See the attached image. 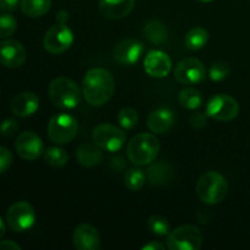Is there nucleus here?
Masks as SVG:
<instances>
[{
	"label": "nucleus",
	"mask_w": 250,
	"mask_h": 250,
	"mask_svg": "<svg viewBox=\"0 0 250 250\" xmlns=\"http://www.w3.org/2000/svg\"><path fill=\"white\" fill-rule=\"evenodd\" d=\"M93 143L103 150L115 153L126 143V133L120 127L110 124H100L93 129Z\"/></svg>",
	"instance_id": "7"
},
{
	"label": "nucleus",
	"mask_w": 250,
	"mask_h": 250,
	"mask_svg": "<svg viewBox=\"0 0 250 250\" xmlns=\"http://www.w3.org/2000/svg\"><path fill=\"white\" fill-rule=\"evenodd\" d=\"M117 122L124 129H132L138 122V112L133 107H124L117 115Z\"/></svg>",
	"instance_id": "29"
},
{
	"label": "nucleus",
	"mask_w": 250,
	"mask_h": 250,
	"mask_svg": "<svg viewBox=\"0 0 250 250\" xmlns=\"http://www.w3.org/2000/svg\"><path fill=\"white\" fill-rule=\"evenodd\" d=\"M103 149L99 148L97 144L93 143H82L77 148L76 156L78 163L84 167H94L99 165L103 160Z\"/></svg>",
	"instance_id": "20"
},
{
	"label": "nucleus",
	"mask_w": 250,
	"mask_h": 250,
	"mask_svg": "<svg viewBox=\"0 0 250 250\" xmlns=\"http://www.w3.org/2000/svg\"><path fill=\"white\" fill-rule=\"evenodd\" d=\"M17 29V21L12 15H0V38H7L12 36Z\"/></svg>",
	"instance_id": "31"
},
{
	"label": "nucleus",
	"mask_w": 250,
	"mask_h": 250,
	"mask_svg": "<svg viewBox=\"0 0 250 250\" xmlns=\"http://www.w3.org/2000/svg\"><path fill=\"white\" fill-rule=\"evenodd\" d=\"M16 153L23 160L33 161L44 154V143L41 137L32 131L22 132L19 134L15 143Z\"/></svg>",
	"instance_id": "12"
},
{
	"label": "nucleus",
	"mask_w": 250,
	"mask_h": 250,
	"mask_svg": "<svg viewBox=\"0 0 250 250\" xmlns=\"http://www.w3.org/2000/svg\"><path fill=\"white\" fill-rule=\"evenodd\" d=\"M21 247L14 241H1L0 242V250H20Z\"/></svg>",
	"instance_id": "36"
},
{
	"label": "nucleus",
	"mask_w": 250,
	"mask_h": 250,
	"mask_svg": "<svg viewBox=\"0 0 250 250\" xmlns=\"http://www.w3.org/2000/svg\"><path fill=\"white\" fill-rule=\"evenodd\" d=\"M49 98L55 106L61 110H72L82 102V89L71 78H54L49 84Z\"/></svg>",
	"instance_id": "2"
},
{
	"label": "nucleus",
	"mask_w": 250,
	"mask_h": 250,
	"mask_svg": "<svg viewBox=\"0 0 250 250\" xmlns=\"http://www.w3.org/2000/svg\"><path fill=\"white\" fill-rule=\"evenodd\" d=\"M20 0H0V11L10 12L14 11L19 5Z\"/></svg>",
	"instance_id": "35"
},
{
	"label": "nucleus",
	"mask_w": 250,
	"mask_h": 250,
	"mask_svg": "<svg viewBox=\"0 0 250 250\" xmlns=\"http://www.w3.org/2000/svg\"><path fill=\"white\" fill-rule=\"evenodd\" d=\"M172 178V168L164 161L154 163L148 168V181L153 186H163L168 183Z\"/></svg>",
	"instance_id": "21"
},
{
	"label": "nucleus",
	"mask_w": 250,
	"mask_h": 250,
	"mask_svg": "<svg viewBox=\"0 0 250 250\" xmlns=\"http://www.w3.org/2000/svg\"><path fill=\"white\" fill-rule=\"evenodd\" d=\"M178 102L185 109L195 110L202 106L203 95L197 88L186 87L178 94Z\"/></svg>",
	"instance_id": "24"
},
{
	"label": "nucleus",
	"mask_w": 250,
	"mask_h": 250,
	"mask_svg": "<svg viewBox=\"0 0 250 250\" xmlns=\"http://www.w3.org/2000/svg\"><path fill=\"white\" fill-rule=\"evenodd\" d=\"M144 183H146V173L142 168H129L125 175V186L132 192L142 189Z\"/></svg>",
	"instance_id": "27"
},
{
	"label": "nucleus",
	"mask_w": 250,
	"mask_h": 250,
	"mask_svg": "<svg viewBox=\"0 0 250 250\" xmlns=\"http://www.w3.org/2000/svg\"><path fill=\"white\" fill-rule=\"evenodd\" d=\"M203 233L192 225L180 226L167 236V248L170 250H199L203 246Z\"/></svg>",
	"instance_id": "6"
},
{
	"label": "nucleus",
	"mask_w": 250,
	"mask_h": 250,
	"mask_svg": "<svg viewBox=\"0 0 250 250\" xmlns=\"http://www.w3.org/2000/svg\"><path fill=\"white\" fill-rule=\"evenodd\" d=\"M27 53L24 46L15 39L0 42V63L5 67L19 68L26 62Z\"/></svg>",
	"instance_id": "13"
},
{
	"label": "nucleus",
	"mask_w": 250,
	"mask_h": 250,
	"mask_svg": "<svg viewBox=\"0 0 250 250\" xmlns=\"http://www.w3.org/2000/svg\"><path fill=\"white\" fill-rule=\"evenodd\" d=\"M143 51V43L136 39H125L115 46L114 59L120 65L132 66L138 62Z\"/></svg>",
	"instance_id": "15"
},
{
	"label": "nucleus",
	"mask_w": 250,
	"mask_h": 250,
	"mask_svg": "<svg viewBox=\"0 0 250 250\" xmlns=\"http://www.w3.org/2000/svg\"><path fill=\"white\" fill-rule=\"evenodd\" d=\"M198 1H202V2H210V1H212V0H198Z\"/></svg>",
	"instance_id": "40"
},
{
	"label": "nucleus",
	"mask_w": 250,
	"mask_h": 250,
	"mask_svg": "<svg viewBox=\"0 0 250 250\" xmlns=\"http://www.w3.org/2000/svg\"><path fill=\"white\" fill-rule=\"evenodd\" d=\"M195 192L200 202L208 205H217L226 198L229 192L227 181L221 173L216 171H208L203 173L195 186Z\"/></svg>",
	"instance_id": "3"
},
{
	"label": "nucleus",
	"mask_w": 250,
	"mask_h": 250,
	"mask_svg": "<svg viewBox=\"0 0 250 250\" xmlns=\"http://www.w3.org/2000/svg\"><path fill=\"white\" fill-rule=\"evenodd\" d=\"M39 109L38 95L32 92H22L12 99L10 110L17 117L32 116Z\"/></svg>",
	"instance_id": "17"
},
{
	"label": "nucleus",
	"mask_w": 250,
	"mask_h": 250,
	"mask_svg": "<svg viewBox=\"0 0 250 250\" xmlns=\"http://www.w3.org/2000/svg\"><path fill=\"white\" fill-rule=\"evenodd\" d=\"M6 221L15 232H26L36 222V211L28 202H17L9 208Z\"/></svg>",
	"instance_id": "10"
},
{
	"label": "nucleus",
	"mask_w": 250,
	"mask_h": 250,
	"mask_svg": "<svg viewBox=\"0 0 250 250\" xmlns=\"http://www.w3.org/2000/svg\"><path fill=\"white\" fill-rule=\"evenodd\" d=\"M209 41V33L203 27H194L185 37L186 46L190 50H199L204 48Z\"/></svg>",
	"instance_id": "25"
},
{
	"label": "nucleus",
	"mask_w": 250,
	"mask_h": 250,
	"mask_svg": "<svg viewBox=\"0 0 250 250\" xmlns=\"http://www.w3.org/2000/svg\"><path fill=\"white\" fill-rule=\"evenodd\" d=\"M114 93L115 80L105 68H90L83 77L82 94L90 106H103L111 99Z\"/></svg>",
	"instance_id": "1"
},
{
	"label": "nucleus",
	"mask_w": 250,
	"mask_h": 250,
	"mask_svg": "<svg viewBox=\"0 0 250 250\" xmlns=\"http://www.w3.org/2000/svg\"><path fill=\"white\" fill-rule=\"evenodd\" d=\"M241 107L233 97L227 94H216L209 99L205 112L216 121L229 122L239 115Z\"/></svg>",
	"instance_id": "8"
},
{
	"label": "nucleus",
	"mask_w": 250,
	"mask_h": 250,
	"mask_svg": "<svg viewBox=\"0 0 250 250\" xmlns=\"http://www.w3.org/2000/svg\"><path fill=\"white\" fill-rule=\"evenodd\" d=\"M136 0H99V11L109 20H121L131 14Z\"/></svg>",
	"instance_id": "18"
},
{
	"label": "nucleus",
	"mask_w": 250,
	"mask_h": 250,
	"mask_svg": "<svg viewBox=\"0 0 250 250\" xmlns=\"http://www.w3.org/2000/svg\"><path fill=\"white\" fill-rule=\"evenodd\" d=\"M205 76H207V70L204 63L199 59H183L175 67V78L181 84H198L205 80Z\"/></svg>",
	"instance_id": "11"
},
{
	"label": "nucleus",
	"mask_w": 250,
	"mask_h": 250,
	"mask_svg": "<svg viewBox=\"0 0 250 250\" xmlns=\"http://www.w3.org/2000/svg\"><path fill=\"white\" fill-rule=\"evenodd\" d=\"M146 226H148L149 231L155 236H168V233L171 232L168 221L160 215H151L148 219Z\"/></svg>",
	"instance_id": "28"
},
{
	"label": "nucleus",
	"mask_w": 250,
	"mask_h": 250,
	"mask_svg": "<svg viewBox=\"0 0 250 250\" xmlns=\"http://www.w3.org/2000/svg\"><path fill=\"white\" fill-rule=\"evenodd\" d=\"M78 121L70 114L54 115L48 124V137L53 143L58 146L67 144L77 136Z\"/></svg>",
	"instance_id": "5"
},
{
	"label": "nucleus",
	"mask_w": 250,
	"mask_h": 250,
	"mask_svg": "<svg viewBox=\"0 0 250 250\" xmlns=\"http://www.w3.org/2000/svg\"><path fill=\"white\" fill-rule=\"evenodd\" d=\"M75 42L72 29L66 23H58L46 31L43 39V46L48 53L59 55L71 48Z\"/></svg>",
	"instance_id": "9"
},
{
	"label": "nucleus",
	"mask_w": 250,
	"mask_h": 250,
	"mask_svg": "<svg viewBox=\"0 0 250 250\" xmlns=\"http://www.w3.org/2000/svg\"><path fill=\"white\" fill-rule=\"evenodd\" d=\"M20 6L26 16L37 19L44 16L50 10L51 0H21Z\"/></svg>",
	"instance_id": "22"
},
{
	"label": "nucleus",
	"mask_w": 250,
	"mask_h": 250,
	"mask_svg": "<svg viewBox=\"0 0 250 250\" xmlns=\"http://www.w3.org/2000/svg\"><path fill=\"white\" fill-rule=\"evenodd\" d=\"M208 116L207 112H195L189 117V125L192 128L194 129H202L207 126L208 124Z\"/></svg>",
	"instance_id": "34"
},
{
	"label": "nucleus",
	"mask_w": 250,
	"mask_h": 250,
	"mask_svg": "<svg viewBox=\"0 0 250 250\" xmlns=\"http://www.w3.org/2000/svg\"><path fill=\"white\" fill-rule=\"evenodd\" d=\"M160 151V143L155 134L138 133L127 146V156L136 166L149 165L153 163Z\"/></svg>",
	"instance_id": "4"
},
{
	"label": "nucleus",
	"mask_w": 250,
	"mask_h": 250,
	"mask_svg": "<svg viewBox=\"0 0 250 250\" xmlns=\"http://www.w3.org/2000/svg\"><path fill=\"white\" fill-rule=\"evenodd\" d=\"M73 247L77 250L100 249V236L98 229L89 224H81L73 232Z\"/></svg>",
	"instance_id": "16"
},
{
	"label": "nucleus",
	"mask_w": 250,
	"mask_h": 250,
	"mask_svg": "<svg viewBox=\"0 0 250 250\" xmlns=\"http://www.w3.org/2000/svg\"><path fill=\"white\" fill-rule=\"evenodd\" d=\"M144 36L153 44H164L167 41V28L158 20L148 22L144 27Z\"/></svg>",
	"instance_id": "23"
},
{
	"label": "nucleus",
	"mask_w": 250,
	"mask_h": 250,
	"mask_svg": "<svg viewBox=\"0 0 250 250\" xmlns=\"http://www.w3.org/2000/svg\"><path fill=\"white\" fill-rule=\"evenodd\" d=\"M5 232H6V227H5V224L4 221H2V219L0 217V239L5 236Z\"/></svg>",
	"instance_id": "39"
},
{
	"label": "nucleus",
	"mask_w": 250,
	"mask_h": 250,
	"mask_svg": "<svg viewBox=\"0 0 250 250\" xmlns=\"http://www.w3.org/2000/svg\"><path fill=\"white\" fill-rule=\"evenodd\" d=\"M144 70L150 77L164 78L170 75L172 61L168 54L161 50H151L144 59Z\"/></svg>",
	"instance_id": "14"
},
{
	"label": "nucleus",
	"mask_w": 250,
	"mask_h": 250,
	"mask_svg": "<svg viewBox=\"0 0 250 250\" xmlns=\"http://www.w3.org/2000/svg\"><path fill=\"white\" fill-rule=\"evenodd\" d=\"M44 161L51 167H62L67 164L68 155L60 146H50L44 151Z\"/></svg>",
	"instance_id": "26"
},
{
	"label": "nucleus",
	"mask_w": 250,
	"mask_h": 250,
	"mask_svg": "<svg viewBox=\"0 0 250 250\" xmlns=\"http://www.w3.org/2000/svg\"><path fill=\"white\" fill-rule=\"evenodd\" d=\"M229 72H231V67L226 61H215L209 70V77L214 82H221L226 80Z\"/></svg>",
	"instance_id": "30"
},
{
	"label": "nucleus",
	"mask_w": 250,
	"mask_h": 250,
	"mask_svg": "<svg viewBox=\"0 0 250 250\" xmlns=\"http://www.w3.org/2000/svg\"><path fill=\"white\" fill-rule=\"evenodd\" d=\"M56 21L59 23H66L68 21V12L66 10H60V11L56 14Z\"/></svg>",
	"instance_id": "38"
},
{
	"label": "nucleus",
	"mask_w": 250,
	"mask_h": 250,
	"mask_svg": "<svg viewBox=\"0 0 250 250\" xmlns=\"http://www.w3.org/2000/svg\"><path fill=\"white\" fill-rule=\"evenodd\" d=\"M19 131V124L14 119H6L0 124V133L4 137L14 136Z\"/></svg>",
	"instance_id": "32"
},
{
	"label": "nucleus",
	"mask_w": 250,
	"mask_h": 250,
	"mask_svg": "<svg viewBox=\"0 0 250 250\" xmlns=\"http://www.w3.org/2000/svg\"><path fill=\"white\" fill-rule=\"evenodd\" d=\"M173 124L175 115L167 107H159L148 117V127L153 133H165L172 128Z\"/></svg>",
	"instance_id": "19"
},
{
	"label": "nucleus",
	"mask_w": 250,
	"mask_h": 250,
	"mask_svg": "<svg viewBox=\"0 0 250 250\" xmlns=\"http://www.w3.org/2000/svg\"><path fill=\"white\" fill-rule=\"evenodd\" d=\"M164 249H165V246L161 243H159V242H155V241L149 242L148 244H146V246L142 247V250H164Z\"/></svg>",
	"instance_id": "37"
},
{
	"label": "nucleus",
	"mask_w": 250,
	"mask_h": 250,
	"mask_svg": "<svg viewBox=\"0 0 250 250\" xmlns=\"http://www.w3.org/2000/svg\"><path fill=\"white\" fill-rule=\"evenodd\" d=\"M12 164V154L5 146H0V175L6 172Z\"/></svg>",
	"instance_id": "33"
}]
</instances>
